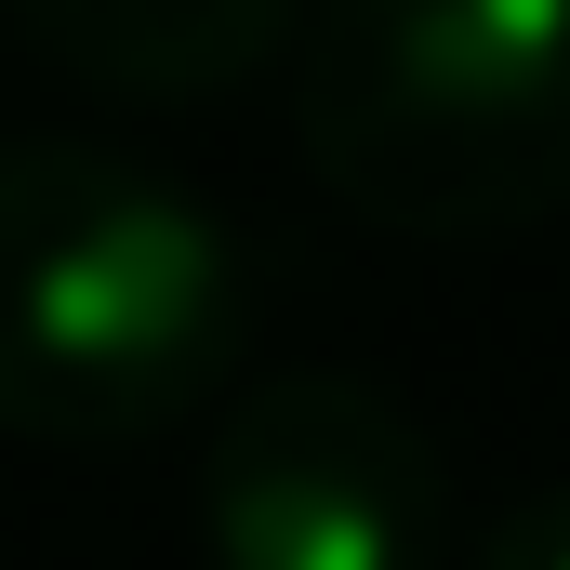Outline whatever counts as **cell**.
<instances>
[{"instance_id":"obj_1","label":"cell","mask_w":570,"mask_h":570,"mask_svg":"<svg viewBox=\"0 0 570 570\" xmlns=\"http://www.w3.org/2000/svg\"><path fill=\"white\" fill-rule=\"evenodd\" d=\"M253 345V253L120 146H0V438L120 451Z\"/></svg>"},{"instance_id":"obj_2","label":"cell","mask_w":570,"mask_h":570,"mask_svg":"<svg viewBox=\"0 0 570 570\" xmlns=\"http://www.w3.org/2000/svg\"><path fill=\"white\" fill-rule=\"evenodd\" d=\"M292 134L399 239H518L570 213V0H318Z\"/></svg>"},{"instance_id":"obj_3","label":"cell","mask_w":570,"mask_h":570,"mask_svg":"<svg viewBox=\"0 0 570 570\" xmlns=\"http://www.w3.org/2000/svg\"><path fill=\"white\" fill-rule=\"evenodd\" d=\"M199 531H213V570H438L451 478L385 385L279 372L213 425Z\"/></svg>"},{"instance_id":"obj_4","label":"cell","mask_w":570,"mask_h":570,"mask_svg":"<svg viewBox=\"0 0 570 570\" xmlns=\"http://www.w3.org/2000/svg\"><path fill=\"white\" fill-rule=\"evenodd\" d=\"M13 40L80 80V94H120V107H199V94H239L266 53L305 40V0H0Z\"/></svg>"},{"instance_id":"obj_5","label":"cell","mask_w":570,"mask_h":570,"mask_svg":"<svg viewBox=\"0 0 570 570\" xmlns=\"http://www.w3.org/2000/svg\"><path fill=\"white\" fill-rule=\"evenodd\" d=\"M464 570H570V478H558V491H518V504L478 531Z\"/></svg>"}]
</instances>
